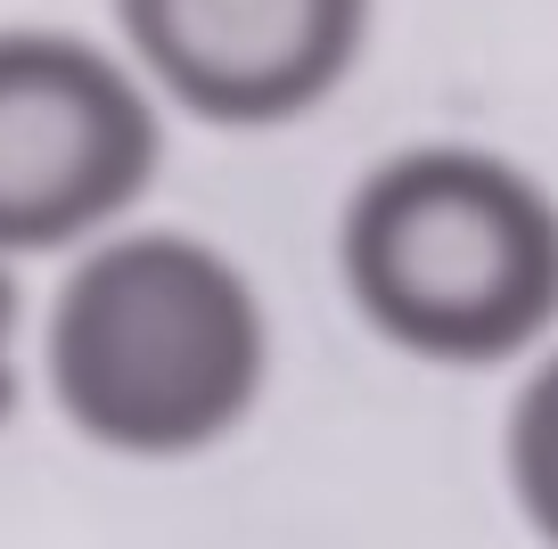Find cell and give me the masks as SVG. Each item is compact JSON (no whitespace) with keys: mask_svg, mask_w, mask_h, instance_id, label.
<instances>
[{"mask_svg":"<svg viewBox=\"0 0 558 549\" xmlns=\"http://www.w3.org/2000/svg\"><path fill=\"white\" fill-rule=\"evenodd\" d=\"M50 402L90 451L197 460L255 418L271 386V312L214 239L116 222L74 246L41 320Z\"/></svg>","mask_w":558,"mask_h":549,"instance_id":"1","label":"cell"},{"mask_svg":"<svg viewBox=\"0 0 558 549\" xmlns=\"http://www.w3.org/2000/svg\"><path fill=\"white\" fill-rule=\"evenodd\" d=\"M337 279L378 344L427 369H509L558 337V197L476 139H411L337 206Z\"/></svg>","mask_w":558,"mask_h":549,"instance_id":"2","label":"cell"},{"mask_svg":"<svg viewBox=\"0 0 558 549\" xmlns=\"http://www.w3.org/2000/svg\"><path fill=\"white\" fill-rule=\"evenodd\" d=\"M165 172V99L116 41L0 25V263L74 255Z\"/></svg>","mask_w":558,"mask_h":549,"instance_id":"3","label":"cell"},{"mask_svg":"<svg viewBox=\"0 0 558 549\" xmlns=\"http://www.w3.org/2000/svg\"><path fill=\"white\" fill-rule=\"evenodd\" d=\"M116 50L206 132H279L353 83L378 0H107Z\"/></svg>","mask_w":558,"mask_h":549,"instance_id":"4","label":"cell"},{"mask_svg":"<svg viewBox=\"0 0 558 549\" xmlns=\"http://www.w3.org/2000/svg\"><path fill=\"white\" fill-rule=\"evenodd\" d=\"M501 476H509V500H518L525 533H534L542 549H558V337L525 361L518 394H509Z\"/></svg>","mask_w":558,"mask_h":549,"instance_id":"5","label":"cell"},{"mask_svg":"<svg viewBox=\"0 0 558 549\" xmlns=\"http://www.w3.org/2000/svg\"><path fill=\"white\" fill-rule=\"evenodd\" d=\"M17 328H25V288H17V271L0 263V427L17 418V394H25V369H17Z\"/></svg>","mask_w":558,"mask_h":549,"instance_id":"6","label":"cell"}]
</instances>
